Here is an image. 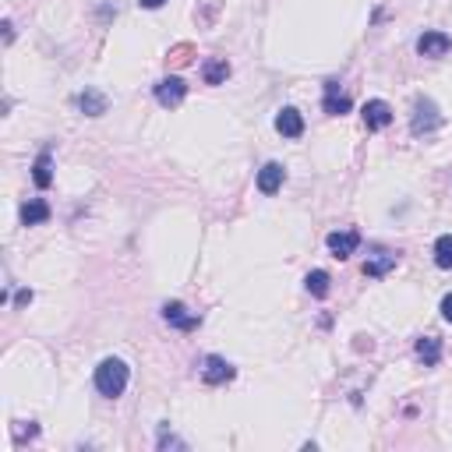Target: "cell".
Listing matches in <instances>:
<instances>
[{
	"instance_id": "obj_1",
	"label": "cell",
	"mask_w": 452,
	"mask_h": 452,
	"mask_svg": "<svg viewBox=\"0 0 452 452\" xmlns=\"http://www.w3.org/2000/svg\"><path fill=\"white\" fill-rule=\"evenodd\" d=\"M127 378H131V368H127L120 357H106V360H99V368H96V389H99V396H106V399L124 396Z\"/></svg>"
},
{
	"instance_id": "obj_2",
	"label": "cell",
	"mask_w": 452,
	"mask_h": 452,
	"mask_svg": "<svg viewBox=\"0 0 452 452\" xmlns=\"http://www.w3.org/2000/svg\"><path fill=\"white\" fill-rule=\"evenodd\" d=\"M441 127V113H438V106L431 103V99H417L413 103V117H410V131L420 138V134H434Z\"/></svg>"
},
{
	"instance_id": "obj_3",
	"label": "cell",
	"mask_w": 452,
	"mask_h": 452,
	"mask_svg": "<svg viewBox=\"0 0 452 452\" xmlns=\"http://www.w3.org/2000/svg\"><path fill=\"white\" fill-rule=\"evenodd\" d=\"M163 322H166L170 329H180V332H194V329L201 325V318H198L194 311H187L180 301H166V304H163Z\"/></svg>"
},
{
	"instance_id": "obj_4",
	"label": "cell",
	"mask_w": 452,
	"mask_h": 452,
	"mask_svg": "<svg viewBox=\"0 0 452 452\" xmlns=\"http://www.w3.org/2000/svg\"><path fill=\"white\" fill-rule=\"evenodd\" d=\"M184 96H187V82H184V78L170 75V78L156 82V103H159V106L173 110V106H180V103H184Z\"/></svg>"
},
{
	"instance_id": "obj_5",
	"label": "cell",
	"mask_w": 452,
	"mask_h": 452,
	"mask_svg": "<svg viewBox=\"0 0 452 452\" xmlns=\"http://www.w3.org/2000/svg\"><path fill=\"white\" fill-rule=\"evenodd\" d=\"M325 248L332 251V258L346 262L350 255H357V248H360V234H357V230H332V234L325 237Z\"/></svg>"
},
{
	"instance_id": "obj_6",
	"label": "cell",
	"mask_w": 452,
	"mask_h": 452,
	"mask_svg": "<svg viewBox=\"0 0 452 452\" xmlns=\"http://www.w3.org/2000/svg\"><path fill=\"white\" fill-rule=\"evenodd\" d=\"M237 375V368L226 360V357H205V364H201V382L205 385H222V382H230Z\"/></svg>"
},
{
	"instance_id": "obj_7",
	"label": "cell",
	"mask_w": 452,
	"mask_h": 452,
	"mask_svg": "<svg viewBox=\"0 0 452 452\" xmlns=\"http://www.w3.org/2000/svg\"><path fill=\"white\" fill-rule=\"evenodd\" d=\"M396 265H399V255H396V251L375 248V251L368 255V262H364V276H368V280H382V276H389Z\"/></svg>"
},
{
	"instance_id": "obj_8",
	"label": "cell",
	"mask_w": 452,
	"mask_h": 452,
	"mask_svg": "<svg viewBox=\"0 0 452 452\" xmlns=\"http://www.w3.org/2000/svg\"><path fill=\"white\" fill-rule=\"evenodd\" d=\"M350 106H353V99L339 89V82H325V96H322V110L329 113V117H343V113H350Z\"/></svg>"
},
{
	"instance_id": "obj_9",
	"label": "cell",
	"mask_w": 452,
	"mask_h": 452,
	"mask_svg": "<svg viewBox=\"0 0 452 452\" xmlns=\"http://www.w3.org/2000/svg\"><path fill=\"white\" fill-rule=\"evenodd\" d=\"M364 124H368V131H385L392 124V106L385 99H368L364 103Z\"/></svg>"
},
{
	"instance_id": "obj_10",
	"label": "cell",
	"mask_w": 452,
	"mask_h": 452,
	"mask_svg": "<svg viewBox=\"0 0 452 452\" xmlns=\"http://www.w3.org/2000/svg\"><path fill=\"white\" fill-rule=\"evenodd\" d=\"M448 50H452V39L445 32H424L417 39V54L420 57H445Z\"/></svg>"
},
{
	"instance_id": "obj_11",
	"label": "cell",
	"mask_w": 452,
	"mask_h": 452,
	"mask_svg": "<svg viewBox=\"0 0 452 452\" xmlns=\"http://www.w3.org/2000/svg\"><path fill=\"white\" fill-rule=\"evenodd\" d=\"M276 131H280L283 138H301V134H304V117H301L294 106H283V110L276 113Z\"/></svg>"
},
{
	"instance_id": "obj_12",
	"label": "cell",
	"mask_w": 452,
	"mask_h": 452,
	"mask_svg": "<svg viewBox=\"0 0 452 452\" xmlns=\"http://www.w3.org/2000/svg\"><path fill=\"white\" fill-rule=\"evenodd\" d=\"M283 177H287L283 163H265V166L258 170V191H262V194H276V191L283 187Z\"/></svg>"
},
{
	"instance_id": "obj_13",
	"label": "cell",
	"mask_w": 452,
	"mask_h": 452,
	"mask_svg": "<svg viewBox=\"0 0 452 452\" xmlns=\"http://www.w3.org/2000/svg\"><path fill=\"white\" fill-rule=\"evenodd\" d=\"M413 353H417V360H424V368H434V364L441 360V339L420 336V339L413 343Z\"/></svg>"
},
{
	"instance_id": "obj_14",
	"label": "cell",
	"mask_w": 452,
	"mask_h": 452,
	"mask_svg": "<svg viewBox=\"0 0 452 452\" xmlns=\"http://www.w3.org/2000/svg\"><path fill=\"white\" fill-rule=\"evenodd\" d=\"M32 180H36V187H50L54 184V156H50V149H43L39 156H36V163H32Z\"/></svg>"
},
{
	"instance_id": "obj_15",
	"label": "cell",
	"mask_w": 452,
	"mask_h": 452,
	"mask_svg": "<svg viewBox=\"0 0 452 452\" xmlns=\"http://www.w3.org/2000/svg\"><path fill=\"white\" fill-rule=\"evenodd\" d=\"M201 78H205V85H222L226 78H230V64H226V57L205 61L201 64Z\"/></svg>"
},
{
	"instance_id": "obj_16",
	"label": "cell",
	"mask_w": 452,
	"mask_h": 452,
	"mask_svg": "<svg viewBox=\"0 0 452 452\" xmlns=\"http://www.w3.org/2000/svg\"><path fill=\"white\" fill-rule=\"evenodd\" d=\"M46 219H50V205H46L43 198H32V201L22 205V222H25V226H39V222H46Z\"/></svg>"
},
{
	"instance_id": "obj_17",
	"label": "cell",
	"mask_w": 452,
	"mask_h": 452,
	"mask_svg": "<svg viewBox=\"0 0 452 452\" xmlns=\"http://www.w3.org/2000/svg\"><path fill=\"white\" fill-rule=\"evenodd\" d=\"M78 106H82V113H89V117H103V113H106V96L96 92V89H85V92L78 96Z\"/></svg>"
},
{
	"instance_id": "obj_18",
	"label": "cell",
	"mask_w": 452,
	"mask_h": 452,
	"mask_svg": "<svg viewBox=\"0 0 452 452\" xmlns=\"http://www.w3.org/2000/svg\"><path fill=\"white\" fill-rule=\"evenodd\" d=\"M304 283H308V294H311V297H318V301H325V297H329V283H332V280H329V272H325V269L308 272V280H304Z\"/></svg>"
},
{
	"instance_id": "obj_19",
	"label": "cell",
	"mask_w": 452,
	"mask_h": 452,
	"mask_svg": "<svg viewBox=\"0 0 452 452\" xmlns=\"http://www.w3.org/2000/svg\"><path fill=\"white\" fill-rule=\"evenodd\" d=\"M434 265L438 269H452V234L434 241Z\"/></svg>"
},
{
	"instance_id": "obj_20",
	"label": "cell",
	"mask_w": 452,
	"mask_h": 452,
	"mask_svg": "<svg viewBox=\"0 0 452 452\" xmlns=\"http://www.w3.org/2000/svg\"><path fill=\"white\" fill-rule=\"evenodd\" d=\"M191 57H194V46H191V43H177V46L166 54V64H170V68H187Z\"/></svg>"
},
{
	"instance_id": "obj_21",
	"label": "cell",
	"mask_w": 452,
	"mask_h": 452,
	"mask_svg": "<svg viewBox=\"0 0 452 452\" xmlns=\"http://www.w3.org/2000/svg\"><path fill=\"white\" fill-rule=\"evenodd\" d=\"M159 448L166 452V448H187L177 434H170V424H159Z\"/></svg>"
},
{
	"instance_id": "obj_22",
	"label": "cell",
	"mask_w": 452,
	"mask_h": 452,
	"mask_svg": "<svg viewBox=\"0 0 452 452\" xmlns=\"http://www.w3.org/2000/svg\"><path fill=\"white\" fill-rule=\"evenodd\" d=\"M441 318L452 325V294H445V297H441Z\"/></svg>"
},
{
	"instance_id": "obj_23",
	"label": "cell",
	"mask_w": 452,
	"mask_h": 452,
	"mask_svg": "<svg viewBox=\"0 0 452 452\" xmlns=\"http://www.w3.org/2000/svg\"><path fill=\"white\" fill-rule=\"evenodd\" d=\"M138 4H142L145 11H156V8H163V4H166V0H138Z\"/></svg>"
},
{
	"instance_id": "obj_24",
	"label": "cell",
	"mask_w": 452,
	"mask_h": 452,
	"mask_svg": "<svg viewBox=\"0 0 452 452\" xmlns=\"http://www.w3.org/2000/svg\"><path fill=\"white\" fill-rule=\"evenodd\" d=\"M18 304H32V290H22L18 294Z\"/></svg>"
}]
</instances>
